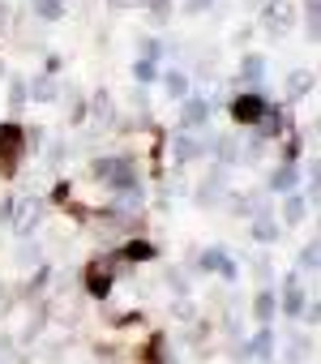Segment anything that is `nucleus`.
<instances>
[{
	"mask_svg": "<svg viewBox=\"0 0 321 364\" xmlns=\"http://www.w3.org/2000/svg\"><path fill=\"white\" fill-rule=\"evenodd\" d=\"M26 124L22 120H0V180H13L26 163Z\"/></svg>",
	"mask_w": 321,
	"mask_h": 364,
	"instance_id": "obj_1",
	"label": "nucleus"
},
{
	"mask_svg": "<svg viewBox=\"0 0 321 364\" xmlns=\"http://www.w3.org/2000/svg\"><path fill=\"white\" fill-rule=\"evenodd\" d=\"M116 274H120V262L111 257V253H99V257H90L86 262V270H82V287H86V296L90 300H111V287H116Z\"/></svg>",
	"mask_w": 321,
	"mask_h": 364,
	"instance_id": "obj_2",
	"label": "nucleus"
},
{
	"mask_svg": "<svg viewBox=\"0 0 321 364\" xmlns=\"http://www.w3.org/2000/svg\"><path fill=\"white\" fill-rule=\"evenodd\" d=\"M43 210H48L43 198H35V193H13V202H9V228H13L22 240H31V236L39 232V223H43Z\"/></svg>",
	"mask_w": 321,
	"mask_h": 364,
	"instance_id": "obj_3",
	"label": "nucleus"
},
{
	"mask_svg": "<svg viewBox=\"0 0 321 364\" xmlns=\"http://www.w3.org/2000/svg\"><path fill=\"white\" fill-rule=\"evenodd\" d=\"M266 107H270V95H266L261 86H244V90L232 99V124H236V129H257L261 116H266Z\"/></svg>",
	"mask_w": 321,
	"mask_h": 364,
	"instance_id": "obj_4",
	"label": "nucleus"
},
{
	"mask_svg": "<svg viewBox=\"0 0 321 364\" xmlns=\"http://www.w3.org/2000/svg\"><path fill=\"white\" fill-rule=\"evenodd\" d=\"M210 116H214V103H210L206 95L180 99V129H185V133H206V129H210Z\"/></svg>",
	"mask_w": 321,
	"mask_h": 364,
	"instance_id": "obj_5",
	"label": "nucleus"
},
{
	"mask_svg": "<svg viewBox=\"0 0 321 364\" xmlns=\"http://www.w3.org/2000/svg\"><path fill=\"white\" fill-rule=\"evenodd\" d=\"M295 22H300V14H295L291 0H266L261 5V31L266 35H287Z\"/></svg>",
	"mask_w": 321,
	"mask_h": 364,
	"instance_id": "obj_6",
	"label": "nucleus"
},
{
	"mask_svg": "<svg viewBox=\"0 0 321 364\" xmlns=\"http://www.w3.org/2000/svg\"><path fill=\"white\" fill-rule=\"evenodd\" d=\"M227 171H232V167H219V163H214V167L202 176V185H197V198H193L202 210H214V206L227 198Z\"/></svg>",
	"mask_w": 321,
	"mask_h": 364,
	"instance_id": "obj_7",
	"label": "nucleus"
},
{
	"mask_svg": "<svg viewBox=\"0 0 321 364\" xmlns=\"http://www.w3.org/2000/svg\"><path fill=\"white\" fill-rule=\"evenodd\" d=\"M111 257L120 266H146V262H158V245L150 236H129L120 249H111Z\"/></svg>",
	"mask_w": 321,
	"mask_h": 364,
	"instance_id": "obj_8",
	"label": "nucleus"
},
{
	"mask_svg": "<svg viewBox=\"0 0 321 364\" xmlns=\"http://www.w3.org/2000/svg\"><path fill=\"white\" fill-rule=\"evenodd\" d=\"M291 129H295L291 103H270V107H266V116H261V124H257L253 133H261L266 141H274V137H283V133H291Z\"/></svg>",
	"mask_w": 321,
	"mask_h": 364,
	"instance_id": "obj_9",
	"label": "nucleus"
},
{
	"mask_svg": "<svg viewBox=\"0 0 321 364\" xmlns=\"http://www.w3.org/2000/svg\"><path fill=\"white\" fill-rule=\"evenodd\" d=\"M206 154H210V141H206L202 133H185V129H180V133L172 137V159H176L180 167H189V163H202Z\"/></svg>",
	"mask_w": 321,
	"mask_h": 364,
	"instance_id": "obj_10",
	"label": "nucleus"
},
{
	"mask_svg": "<svg viewBox=\"0 0 321 364\" xmlns=\"http://www.w3.org/2000/svg\"><path fill=\"white\" fill-rule=\"evenodd\" d=\"M86 120H90V129L111 133V124H116V103H111V90H94V95H90V103H86Z\"/></svg>",
	"mask_w": 321,
	"mask_h": 364,
	"instance_id": "obj_11",
	"label": "nucleus"
},
{
	"mask_svg": "<svg viewBox=\"0 0 321 364\" xmlns=\"http://www.w3.org/2000/svg\"><path fill=\"white\" fill-rule=\"evenodd\" d=\"M278 198H283V219H278L283 228H300V223L308 219V210L317 206L304 189H291V193H278Z\"/></svg>",
	"mask_w": 321,
	"mask_h": 364,
	"instance_id": "obj_12",
	"label": "nucleus"
},
{
	"mask_svg": "<svg viewBox=\"0 0 321 364\" xmlns=\"http://www.w3.org/2000/svg\"><path fill=\"white\" fill-rule=\"evenodd\" d=\"M317 90V73L312 69H291L287 82H283V103H300L304 95Z\"/></svg>",
	"mask_w": 321,
	"mask_h": 364,
	"instance_id": "obj_13",
	"label": "nucleus"
},
{
	"mask_svg": "<svg viewBox=\"0 0 321 364\" xmlns=\"http://www.w3.org/2000/svg\"><path fill=\"white\" fill-rule=\"evenodd\" d=\"M158 86H163V95L172 99V103H180V99H189L193 95V82H189V73L185 69H158Z\"/></svg>",
	"mask_w": 321,
	"mask_h": 364,
	"instance_id": "obj_14",
	"label": "nucleus"
},
{
	"mask_svg": "<svg viewBox=\"0 0 321 364\" xmlns=\"http://www.w3.org/2000/svg\"><path fill=\"white\" fill-rule=\"evenodd\" d=\"M304 300H308V296H304V287H300V270H295V274H287V279H283V291H278V309H283L287 317H300Z\"/></svg>",
	"mask_w": 321,
	"mask_h": 364,
	"instance_id": "obj_15",
	"label": "nucleus"
},
{
	"mask_svg": "<svg viewBox=\"0 0 321 364\" xmlns=\"http://www.w3.org/2000/svg\"><path fill=\"white\" fill-rule=\"evenodd\" d=\"M300 163H278L274 171H270V180H266V189L270 193H291V189H300Z\"/></svg>",
	"mask_w": 321,
	"mask_h": 364,
	"instance_id": "obj_16",
	"label": "nucleus"
},
{
	"mask_svg": "<svg viewBox=\"0 0 321 364\" xmlns=\"http://www.w3.org/2000/svg\"><path fill=\"white\" fill-rule=\"evenodd\" d=\"M261 77H266V56L244 52L236 65V86H261Z\"/></svg>",
	"mask_w": 321,
	"mask_h": 364,
	"instance_id": "obj_17",
	"label": "nucleus"
},
{
	"mask_svg": "<svg viewBox=\"0 0 321 364\" xmlns=\"http://www.w3.org/2000/svg\"><path fill=\"white\" fill-rule=\"evenodd\" d=\"M26 95H31L35 103H56V99H60V82H56L52 73H31V77H26Z\"/></svg>",
	"mask_w": 321,
	"mask_h": 364,
	"instance_id": "obj_18",
	"label": "nucleus"
},
{
	"mask_svg": "<svg viewBox=\"0 0 321 364\" xmlns=\"http://www.w3.org/2000/svg\"><path fill=\"white\" fill-rule=\"evenodd\" d=\"M249 236H253V240H257V245H274V240H278V236H283V223H278V219H274V215H270V206H266V210H257V215H253V232H249Z\"/></svg>",
	"mask_w": 321,
	"mask_h": 364,
	"instance_id": "obj_19",
	"label": "nucleus"
},
{
	"mask_svg": "<svg viewBox=\"0 0 321 364\" xmlns=\"http://www.w3.org/2000/svg\"><path fill=\"white\" fill-rule=\"evenodd\" d=\"M274 347H278V334H274V326H270V321H266V326H257V334L249 338V351H253V360L270 364V360H274Z\"/></svg>",
	"mask_w": 321,
	"mask_h": 364,
	"instance_id": "obj_20",
	"label": "nucleus"
},
{
	"mask_svg": "<svg viewBox=\"0 0 321 364\" xmlns=\"http://www.w3.org/2000/svg\"><path fill=\"white\" fill-rule=\"evenodd\" d=\"M210 154H214L219 167H236V163H240V137H236V133L214 137V141H210Z\"/></svg>",
	"mask_w": 321,
	"mask_h": 364,
	"instance_id": "obj_21",
	"label": "nucleus"
},
{
	"mask_svg": "<svg viewBox=\"0 0 321 364\" xmlns=\"http://www.w3.org/2000/svg\"><path fill=\"white\" fill-rule=\"evenodd\" d=\"M227 257H232V253H227V249H219V245H214V249H202V253H193V257H189V266H193V270H197V274H219V270H223V262H227Z\"/></svg>",
	"mask_w": 321,
	"mask_h": 364,
	"instance_id": "obj_22",
	"label": "nucleus"
},
{
	"mask_svg": "<svg viewBox=\"0 0 321 364\" xmlns=\"http://www.w3.org/2000/svg\"><path fill=\"white\" fill-rule=\"evenodd\" d=\"M274 313H278V291H274V283H270V287H257V296H253V317H257V326L274 321Z\"/></svg>",
	"mask_w": 321,
	"mask_h": 364,
	"instance_id": "obj_23",
	"label": "nucleus"
},
{
	"mask_svg": "<svg viewBox=\"0 0 321 364\" xmlns=\"http://www.w3.org/2000/svg\"><path fill=\"white\" fill-rule=\"evenodd\" d=\"M232 198V215H244V219H253L257 210H266V198L257 193V189H244V193H227Z\"/></svg>",
	"mask_w": 321,
	"mask_h": 364,
	"instance_id": "obj_24",
	"label": "nucleus"
},
{
	"mask_svg": "<svg viewBox=\"0 0 321 364\" xmlns=\"http://www.w3.org/2000/svg\"><path fill=\"white\" fill-rule=\"evenodd\" d=\"M31 14H35L39 22H48V26L65 22V5H60V0H31Z\"/></svg>",
	"mask_w": 321,
	"mask_h": 364,
	"instance_id": "obj_25",
	"label": "nucleus"
},
{
	"mask_svg": "<svg viewBox=\"0 0 321 364\" xmlns=\"http://www.w3.org/2000/svg\"><path fill=\"white\" fill-rule=\"evenodd\" d=\"M317 266H321V240L312 236V240L300 249V274H317Z\"/></svg>",
	"mask_w": 321,
	"mask_h": 364,
	"instance_id": "obj_26",
	"label": "nucleus"
},
{
	"mask_svg": "<svg viewBox=\"0 0 321 364\" xmlns=\"http://www.w3.org/2000/svg\"><path fill=\"white\" fill-rule=\"evenodd\" d=\"M133 82H137V86H150V82H158V60H146V56H137V60H133Z\"/></svg>",
	"mask_w": 321,
	"mask_h": 364,
	"instance_id": "obj_27",
	"label": "nucleus"
},
{
	"mask_svg": "<svg viewBox=\"0 0 321 364\" xmlns=\"http://www.w3.org/2000/svg\"><path fill=\"white\" fill-rule=\"evenodd\" d=\"M26 103H31V95H26V77L13 73V77H9V112H22Z\"/></svg>",
	"mask_w": 321,
	"mask_h": 364,
	"instance_id": "obj_28",
	"label": "nucleus"
},
{
	"mask_svg": "<svg viewBox=\"0 0 321 364\" xmlns=\"http://www.w3.org/2000/svg\"><path fill=\"white\" fill-rule=\"evenodd\" d=\"M146 14H150L154 26H168V18H172V0H146Z\"/></svg>",
	"mask_w": 321,
	"mask_h": 364,
	"instance_id": "obj_29",
	"label": "nucleus"
},
{
	"mask_svg": "<svg viewBox=\"0 0 321 364\" xmlns=\"http://www.w3.org/2000/svg\"><path fill=\"white\" fill-rule=\"evenodd\" d=\"M249 266H253V279H257L261 287H270V283H274V262H270L266 253H261V257H253Z\"/></svg>",
	"mask_w": 321,
	"mask_h": 364,
	"instance_id": "obj_30",
	"label": "nucleus"
},
{
	"mask_svg": "<svg viewBox=\"0 0 321 364\" xmlns=\"http://www.w3.org/2000/svg\"><path fill=\"white\" fill-rule=\"evenodd\" d=\"M317 22H321V0H304V35L317 39Z\"/></svg>",
	"mask_w": 321,
	"mask_h": 364,
	"instance_id": "obj_31",
	"label": "nucleus"
},
{
	"mask_svg": "<svg viewBox=\"0 0 321 364\" xmlns=\"http://www.w3.org/2000/svg\"><path fill=\"white\" fill-rule=\"evenodd\" d=\"M172 317H176V321H193V317H197L193 296H176V300H172Z\"/></svg>",
	"mask_w": 321,
	"mask_h": 364,
	"instance_id": "obj_32",
	"label": "nucleus"
},
{
	"mask_svg": "<svg viewBox=\"0 0 321 364\" xmlns=\"http://www.w3.org/2000/svg\"><path fill=\"white\" fill-rule=\"evenodd\" d=\"M163 283L176 291V296H189V274L185 270H176V266H168V274H163Z\"/></svg>",
	"mask_w": 321,
	"mask_h": 364,
	"instance_id": "obj_33",
	"label": "nucleus"
},
{
	"mask_svg": "<svg viewBox=\"0 0 321 364\" xmlns=\"http://www.w3.org/2000/svg\"><path fill=\"white\" fill-rule=\"evenodd\" d=\"M227 351H232V360H236V364H249V360H253V351H249V338H244V334H236V338L227 343Z\"/></svg>",
	"mask_w": 321,
	"mask_h": 364,
	"instance_id": "obj_34",
	"label": "nucleus"
},
{
	"mask_svg": "<svg viewBox=\"0 0 321 364\" xmlns=\"http://www.w3.org/2000/svg\"><path fill=\"white\" fill-rule=\"evenodd\" d=\"M69 198H73V185H69V180H56V185H52V198H48V202H52V206H65Z\"/></svg>",
	"mask_w": 321,
	"mask_h": 364,
	"instance_id": "obj_35",
	"label": "nucleus"
},
{
	"mask_svg": "<svg viewBox=\"0 0 321 364\" xmlns=\"http://www.w3.org/2000/svg\"><path fill=\"white\" fill-rule=\"evenodd\" d=\"M39 262H43L39 245H22V249H18V266H39Z\"/></svg>",
	"mask_w": 321,
	"mask_h": 364,
	"instance_id": "obj_36",
	"label": "nucleus"
},
{
	"mask_svg": "<svg viewBox=\"0 0 321 364\" xmlns=\"http://www.w3.org/2000/svg\"><path fill=\"white\" fill-rule=\"evenodd\" d=\"M141 56L146 60H163L168 52H163V43H158V39H141Z\"/></svg>",
	"mask_w": 321,
	"mask_h": 364,
	"instance_id": "obj_37",
	"label": "nucleus"
},
{
	"mask_svg": "<svg viewBox=\"0 0 321 364\" xmlns=\"http://www.w3.org/2000/svg\"><path fill=\"white\" fill-rule=\"evenodd\" d=\"M214 5H219V0H185V14H189V18H197V14H210Z\"/></svg>",
	"mask_w": 321,
	"mask_h": 364,
	"instance_id": "obj_38",
	"label": "nucleus"
},
{
	"mask_svg": "<svg viewBox=\"0 0 321 364\" xmlns=\"http://www.w3.org/2000/svg\"><path fill=\"white\" fill-rule=\"evenodd\" d=\"M111 326H116V330H129V326H141V313H137V309H133V313H116V317H111Z\"/></svg>",
	"mask_w": 321,
	"mask_h": 364,
	"instance_id": "obj_39",
	"label": "nucleus"
},
{
	"mask_svg": "<svg viewBox=\"0 0 321 364\" xmlns=\"http://www.w3.org/2000/svg\"><path fill=\"white\" fill-rule=\"evenodd\" d=\"M48 159H52V163H65V159H69V141H52V146H48Z\"/></svg>",
	"mask_w": 321,
	"mask_h": 364,
	"instance_id": "obj_40",
	"label": "nucleus"
},
{
	"mask_svg": "<svg viewBox=\"0 0 321 364\" xmlns=\"http://www.w3.org/2000/svg\"><path fill=\"white\" fill-rule=\"evenodd\" d=\"M60 69H65V56H60V52H48V65H43V73H52V77H56Z\"/></svg>",
	"mask_w": 321,
	"mask_h": 364,
	"instance_id": "obj_41",
	"label": "nucleus"
},
{
	"mask_svg": "<svg viewBox=\"0 0 321 364\" xmlns=\"http://www.w3.org/2000/svg\"><path fill=\"white\" fill-rule=\"evenodd\" d=\"M219 274H223V279H227V283H236V279H240V266H236V257H227V262H223V270H219Z\"/></svg>",
	"mask_w": 321,
	"mask_h": 364,
	"instance_id": "obj_42",
	"label": "nucleus"
},
{
	"mask_svg": "<svg viewBox=\"0 0 321 364\" xmlns=\"http://www.w3.org/2000/svg\"><path fill=\"white\" fill-rule=\"evenodd\" d=\"M111 9H146V0H107Z\"/></svg>",
	"mask_w": 321,
	"mask_h": 364,
	"instance_id": "obj_43",
	"label": "nucleus"
},
{
	"mask_svg": "<svg viewBox=\"0 0 321 364\" xmlns=\"http://www.w3.org/2000/svg\"><path fill=\"white\" fill-rule=\"evenodd\" d=\"M0 309H9V287L0 283Z\"/></svg>",
	"mask_w": 321,
	"mask_h": 364,
	"instance_id": "obj_44",
	"label": "nucleus"
},
{
	"mask_svg": "<svg viewBox=\"0 0 321 364\" xmlns=\"http://www.w3.org/2000/svg\"><path fill=\"white\" fill-rule=\"evenodd\" d=\"M5 26H9V9H5V5H0V31H5Z\"/></svg>",
	"mask_w": 321,
	"mask_h": 364,
	"instance_id": "obj_45",
	"label": "nucleus"
},
{
	"mask_svg": "<svg viewBox=\"0 0 321 364\" xmlns=\"http://www.w3.org/2000/svg\"><path fill=\"white\" fill-rule=\"evenodd\" d=\"M13 364H31V355H22V351H18V355H13Z\"/></svg>",
	"mask_w": 321,
	"mask_h": 364,
	"instance_id": "obj_46",
	"label": "nucleus"
},
{
	"mask_svg": "<svg viewBox=\"0 0 321 364\" xmlns=\"http://www.w3.org/2000/svg\"><path fill=\"white\" fill-rule=\"evenodd\" d=\"M5 77H9V69H5V60H0V82H5Z\"/></svg>",
	"mask_w": 321,
	"mask_h": 364,
	"instance_id": "obj_47",
	"label": "nucleus"
},
{
	"mask_svg": "<svg viewBox=\"0 0 321 364\" xmlns=\"http://www.w3.org/2000/svg\"><path fill=\"white\" fill-rule=\"evenodd\" d=\"M253 5H266V0H253Z\"/></svg>",
	"mask_w": 321,
	"mask_h": 364,
	"instance_id": "obj_48",
	"label": "nucleus"
},
{
	"mask_svg": "<svg viewBox=\"0 0 321 364\" xmlns=\"http://www.w3.org/2000/svg\"><path fill=\"white\" fill-rule=\"evenodd\" d=\"M60 5H69V0H60Z\"/></svg>",
	"mask_w": 321,
	"mask_h": 364,
	"instance_id": "obj_49",
	"label": "nucleus"
}]
</instances>
